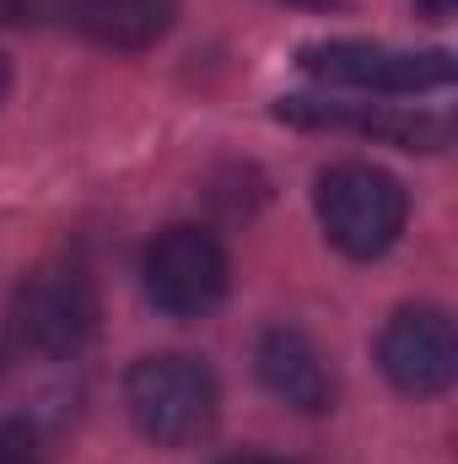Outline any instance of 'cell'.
<instances>
[{"mask_svg": "<svg viewBox=\"0 0 458 464\" xmlns=\"http://www.w3.org/2000/svg\"><path fill=\"white\" fill-rule=\"evenodd\" d=\"M124 411L140 427V438H151L157 449H189L211 438L222 416V389L205 362L162 351V356H140L124 372Z\"/></svg>", "mask_w": 458, "mask_h": 464, "instance_id": "cell-1", "label": "cell"}, {"mask_svg": "<svg viewBox=\"0 0 458 464\" xmlns=\"http://www.w3.org/2000/svg\"><path fill=\"white\" fill-rule=\"evenodd\" d=\"M319 206V227L324 237L350 254V259H377L399 243V232L410 222V195L394 173L372 168V162H335L319 173L313 189Z\"/></svg>", "mask_w": 458, "mask_h": 464, "instance_id": "cell-2", "label": "cell"}, {"mask_svg": "<svg viewBox=\"0 0 458 464\" xmlns=\"http://www.w3.org/2000/svg\"><path fill=\"white\" fill-rule=\"evenodd\" d=\"M98 319H103L98 281L81 259H43L11 297V324L22 346L43 356H76L98 335Z\"/></svg>", "mask_w": 458, "mask_h": 464, "instance_id": "cell-3", "label": "cell"}, {"mask_svg": "<svg viewBox=\"0 0 458 464\" xmlns=\"http://www.w3.org/2000/svg\"><path fill=\"white\" fill-rule=\"evenodd\" d=\"M140 281H146V297L173 314V319H200L211 314L232 286V259L222 248V237L211 227H195V222H178V227H162L146 243V259H140Z\"/></svg>", "mask_w": 458, "mask_h": 464, "instance_id": "cell-4", "label": "cell"}, {"mask_svg": "<svg viewBox=\"0 0 458 464\" xmlns=\"http://www.w3.org/2000/svg\"><path fill=\"white\" fill-rule=\"evenodd\" d=\"M302 71H313L329 87L372 92V98H415L437 92L453 82V54L448 49H394V44H367V38H329L302 49Z\"/></svg>", "mask_w": 458, "mask_h": 464, "instance_id": "cell-5", "label": "cell"}, {"mask_svg": "<svg viewBox=\"0 0 458 464\" xmlns=\"http://www.w3.org/2000/svg\"><path fill=\"white\" fill-rule=\"evenodd\" d=\"M377 367L410 400H432V394L453 389L458 330H453V319H448V308H432V303L399 308L383 324V335H377Z\"/></svg>", "mask_w": 458, "mask_h": 464, "instance_id": "cell-6", "label": "cell"}, {"mask_svg": "<svg viewBox=\"0 0 458 464\" xmlns=\"http://www.w3.org/2000/svg\"><path fill=\"white\" fill-rule=\"evenodd\" d=\"M253 367H259V383L291 411L319 416V411L335 405V367H329L324 346L297 324L264 330L259 346H253Z\"/></svg>", "mask_w": 458, "mask_h": 464, "instance_id": "cell-7", "label": "cell"}, {"mask_svg": "<svg viewBox=\"0 0 458 464\" xmlns=\"http://www.w3.org/2000/svg\"><path fill=\"white\" fill-rule=\"evenodd\" d=\"M281 119L297 124H329V130H356V135H377L388 146H410V151H437L448 146V124L432 114H399V109H372V103H324V98H281Z\"/></svg>", "mask_w": 458, "mask_h": 464, "instance_id": "cell-8", "label": "cell"}, {"mask_svg": "<svg viewBox=\"0 0 458 464\" xmlns=\"http://www.w3.org/2000/svg\"><path fill=\"white\" fill-rule=\"evenodd\" d=\"M71 27L114 54H140L162 44L178 22V0H65Z\"/></svg>", "mask_w": 458, "mask_h": 464, "instance_id": "cell-9", "label": "cell"}, {"mask_svg": "<svg viewBox=\"0 0 458 464\" xmlns=\"http://www.w3.org/2000/svg\"><path fill=\"white\" fill-rule=\"evenodd\" d=\"M0 464H43L38 438L22 421H0Z\"/></svg>", "mask_w": 458, "mask_h": 464, "instance_id": "cell-10", "label": "cell"}, {"mask_svg": "<svg viewBox=\"0 0 458 464\" xmlns=\"http://www.w3.org/2000/svg\"><path fill=\"white\" fill-rule=\"evenodd\" d=\"M33 11V0H0V27H11V22H22Z\"/></svg>", "mask_w": 458, "mask_h": 464, "instance_id": "cell-11", "label": "cell"}, {"mask_svg": "<svg viewBox=\"0 0 458 464\" xmlns=\"http://www.w3.org/2000/svg\"><path fill=\"white\" fill-rule=\"evenodd\" d=\"M216 464H286V459H275V454H227Z\"/></svg>", "mask_w": 458, "mask_h": 464, "instance_id": "cell-12", "label": "cell"}, {"mask_svg": "<svg viewBox=\"0 0 458 464\" xmlns=\"http://www.w3.org/2000/svg\"><path fill=\"white\" fill-rule=\"evenodd\" d=\"M5 87H11V65H5V54H0V98H5Z\"/></svg>", "mask_w": 458, "mask_h": 464, "instance_id": "cell-13", "label": "cell"}, {"mask_svg": "<svg viewBox=\"0 0 458 464\" xmlns=\"http://www.w3.org/2000/svg\"><path fill=\"white\" fill-rule=\"evenodd\" d=\"M426 5H432V11H448V0H426Z\"/></svg>", "mask_w": 458, "mask_h": 464, "instance_id": "cell-14", "label": "cell"}]
</instances>
